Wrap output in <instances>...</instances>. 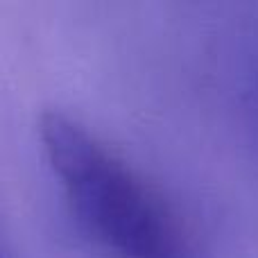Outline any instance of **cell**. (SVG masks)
Segmentation results:
<instances>
[{
  "label": "cell",
  "mask_w": 258,
  "mask_h": 258,
  "mask_svg": "<svg viewBox=\"0 0 258 258\" xmlns=\"http://www.w3.org/2000/svg\"><path fill=\"white\" fill-rule=\"evenodd\" d=\"M39 136L71 218L100 258H192L170 202L95 134L48 111Z\"/></svg>",
  "instance_id": "6da1fadb"
},
{
  "label": "cell",
  "mask_w": 258,
  "mask_h": 258,
  "mask_svg": "<svg viewBox=\"0 0 258 258\" xmlns=\"http://www.w3.org/2000/svg\"><path fill=\"white\" fill-rule=\"evenodd\" d=\"M0 258H5V256H3V254H0Z\"/></svg>",
  "instance_id": "7a4b0ae2"
}]
</instances>
